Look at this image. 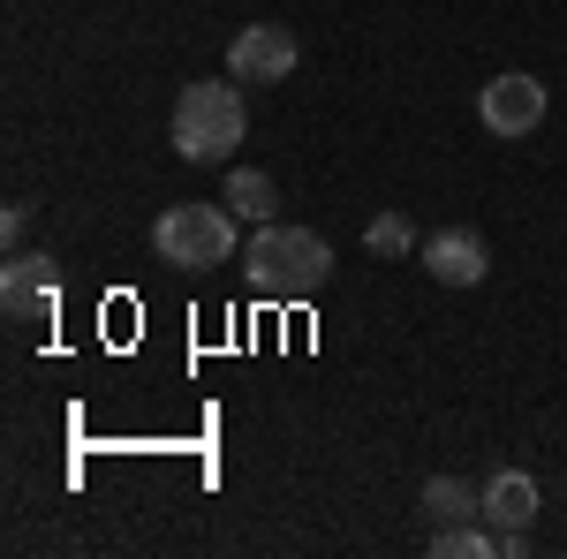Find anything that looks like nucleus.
<instances>
[{
	"instance_id": "nucleus-1",
	"label": "nucleus",
	"mask_w": 567,
	"mask_h": 559,
	"mask_svg": "<svg viewBox=\"0 0 567 559\" xmlns=\"http://www.w3.org/2000/svg\"><path fill=\"white\" fill-rule=\"evenodd\" d=\"M243 272L265 302H310L326 280H333V242L318 227H280L265 219L258 235L243 242Z\"/></svg>"
},
{
	"instance_id": "nucleus-2",
	"label": "nucleus",
	"mask_w": 567,
	"mask_h": 559,
	"mask_svg": "<svg viewBox=\"0 0 567 559\" xmlns=\"http://www.w3.org/2000/svg\"><path fill=\"white\" fill-rule=\"evenodd\" d=\"M243 136H250V106L227 76H197L175 91V152L189 167H219Z\"/></svg>"
},
{
	"instance_id": "nucleus-3",
	"label": "nucleus",
	"mask_w": 567,
	"mask_h": 559,
	"mask_svg": "<svg viewBox=\"0 0 567 559\" xmlns=\"http://www.w3.org/2000/svg\"><path fill=\"white\" fill-rule=\"evenodd\" d=\"M243 219L227 213V197L219 205H167V213L152 219V250L182 272H213V265H235L243 258V235H235Z\"/></svg>"
},
{
	"instance_id": "nucleus-4",
	"label": "nucleus",
	"mask_w": 567,
	"mask_h": 559,
	"mask_svg": "<svg viewBox=\"0 0 567 559\" xmlns=\"http://www.w3.org/2000/svg\"><path fill=\"white\" fill-rule=\"evenodd\" d=\"M296 61H303V45H296L288 23H243L235 45H227V76L235 84H288Z\"/></svg>"
},
{
	"instance_id": "nucleus-5",
	"label": "nucleus",
	"mask_w": 567,
	"mask_h": 559,
	"mask_svg": "<svg viewBox=\"0 0 567 559\" xmlns=\"http://www.w3.org/2000/svg\"><path fill=\"white\" fill-rule=\"evenodd\" d=\"M545 84L529 76V69H507V76H492V84L477 91V122L484 136H529L537 122H545Z\"/></svg>"
},
{
	"instance_id": "nucleus-6",
	"label": "nucleus",
	"mask_w": 567,
	"mask_h": 559,
	"mask_svg": "<svg viewBox=\"0 0 567 559\" xmlns=\"http://www.w3.org/2000/svg\"><path fill=\"white\" fill-rule=\"evenodd\" d=\"M0 310L23 318V325L53 318L61 310V265L45 258V250H16V258L0 265Z\"/></svg>"
},
{
	"instance_id": "nucleus-7",
	"label": "nucleus",
	"mask_w": 567,
	"mask_h": 559,
	"mask_svg": "<svg viewBox=\"0 0 567 559\" xmlns=\"http://www.w3.org/2000/svg\"><path fill=\"white\" fill-rule=\"evenodd\" d=\"M424 272H432L439 288H484L492 250H484V235H470V227H439V235H424Z\"/></svg>"
},
{
	"instance_id": "nucleus-8",
	"label": "nucleus",
	"mask_w": 567,
	"mask_h": 559,
	"mask_svg": "<svg viewBox=\"0 0 567 559\" xmlns=\"http://www.w3.org/2000/svg\"><path fill=\"white\" fill-rule=\"evenodd\" d=\"M484 521H492L499 537L537 529V476L529 469H492L484 476Z\"/></svg>"
},
{
	"instance_id": "nucleus-9",
	"label": "nucleus",
	"mask_w": 567,
	"mask_h": 559,
	"mask_svg": "<svg viewBox=\"0 0 567 559\" xmlns=\"http://www.w3.org/2000/svg\"><path fill=\"white\" fill-rule=\"evenodd\" d=\"M416 507H424L432 529H446V521H477L484 515V491H470L462 476H432V484L416 491Z\"/></svg>"
},
{
	"instance_id": "nucleus-10",
	"label": "nucleus",
	"mask_w": 567,
	"mask_h": 559,
	"mask_svg": "<svg viewBox=\"0 0 567 559\" xmlns=\"http://www.w3.org/2000/svg\"><path fill=\"white\" fill-rule=\"evenodd\" d=\"M227 213L250 219V227H265V219L280 213V189H272V174H265V167H235V174H227Z\"/></svg>"
},
{
	"instance_id": "nucleus-11",
	"label": "nucleus",
	"mask_w": 567,
	"mask_h": 559,
	"mask_svg": "<svg viewBox=\"0 0 567 559\" xmlns=\"http://www.w3.org/2000/svg\"><path fill=\"white\" fill-rule=\"evenodd\" d=\"M432 552L439 559H492L499 552V529H492V521H446V529H432Z\"/></svg>"
},
{
	"instance_id": "nucleus-12",
	"label": "nucleus",
	"mask_w": 567,
	"mask_h": 559,
	"mask_svg": "<svg viewBox=\"0 0 567 559\" xmlns=\"http://www.w3.org/2000/svg\"><path fill=\"white\" fill-rule=\"evenodd\" d=\"M363 250H371V258H409V250H416V227H409V213H379L371 227H363Z\"/></svg>"
},
{
	"instance_id": "nucleus-13",
	"label": "nucleus",
	"mask_w": 567,
	"mask_h": 559,
	"mask_svg": "<svg viewBox=\"0 0 567 559\" xmlns=\"http://www.w3.org/2000/svg\"><path fill=\"white\" fill-rule=\"evenodd\" d=\"M23 227H31V205H8V213H0V235H8V242H16Z\"/></svg>"
}]
</instances>
